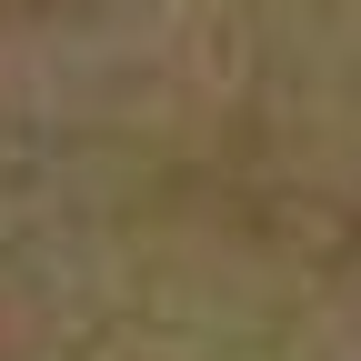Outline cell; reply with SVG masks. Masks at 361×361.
Returning <instances> with one entry per match:
<instances>
[{
	"label": "cell",
	"instance_id": "obj_1",
	"mask_svg": "<svg viewBox=\"0 0 361 361\" xmlns=\"http://www.w3.org/2000/svg\"><path fill=\"white\" fill-rule=\"evenodd\" d=\"M0 361H361V0H0Z\"/></svg>",
	"mask_w": 361,
	"mask_h": 361
}]
</instances>
